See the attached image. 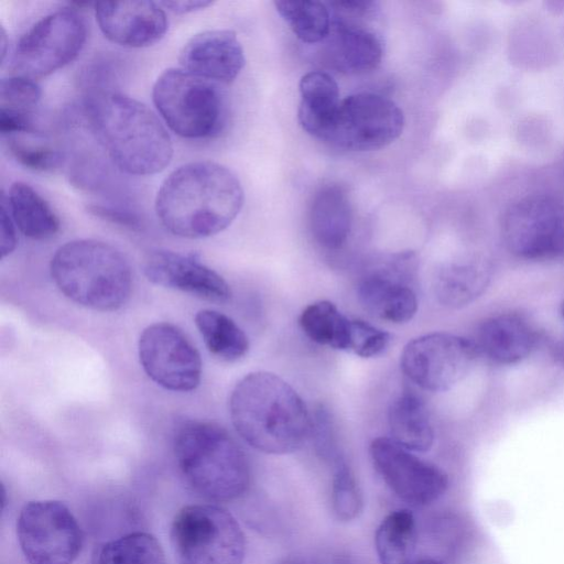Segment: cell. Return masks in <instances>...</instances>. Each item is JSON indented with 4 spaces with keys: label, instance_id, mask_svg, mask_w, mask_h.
<instances>
[{
    "label": "cell",
    "instance_id": "obj_1",
    "mask_svg": "<svg viewBox=\"0 0 564 564\" xmlns=\"http://www.w3.org/2000/svg\"><path fill=\"white\" fill-rule=\"evenodd\" d=\"M245 200L238 177L226 166L204 160L183 164L162 182L155 213L173 235L198 239L231 225Z\"/></svg>",
    "mask_w": 564,
    "mask_h": 564
},
{
    "label": "cell",
    "instance_id": "obj_2",
    "mask_svg": "<svg viewBox=\"0 0 564 564\" xmlns=\"http://www.w3.org/2000/svg\"><path fill=\"white\" fill-rule=\"evenodd\" d=\"M88 127L112 163L131 175L163 171L173 156L171 137L144 104L112 90H94L84 101Z\"/></svg>",
    "mask_w": 564,
    "mask_h": 564
},
{
    "label": "cell",
    "instance_id": "obj_3",
    "mask_svg": "<svg viewBox=\"0 0 564 564\" xmlns=\"http://www.w3.org/2000/svg\"><path fill=\"white\" fill-rule=\"evenodd\" d=\"M229 414L239 436L267 454L293 453L311 436L312 417L303 399L269 371L250 372L236 383Z\"/></svg>",
    "mask_w": 564,
    "mask_h": 564
},
{
    "label": "cell",
    "instance_id": "obj_4",
    "mask_svg": "<svg viewBox=\"0 0 564 564\" xmlns=\"http://www.w3.org/2000/svg\"><path fill=\"white\" fill-rule=\"evenodd\" d=\"M178 469L189 487L217 502L241 497L250 484L247 456L223 426L206 421H187L174 437Z\"/></svg>",
    "mask_w": 564,
    "mask_h": 564
},
{
    "label": "cell",
    "instance_id": "obj_5",
    "mask_svg": "<svg viewBox=\"0 0 564 564\" xmlns=\"http://www.w3.org/2000/svg\"><path fill=\"white\" fill-rule=\"evenodd\" d=\"M50 271L67 299L90 310L117 311L131 295L132 273L127 259L104 241L77 239L64 243L53 254Z\"/></svg>",
    "mask_w": 564,
    "mask_h": 564
},
{
    "label": "cell",
    "instance_id": "obj_6",
    "mask_svg": "<svg viewBox=\"0 0 564 564\" xmlns=\"http://www.w3.org/2000/svg\"><path fill=\"white\" fill-rule=\"evenodd\" d=\"M152 99L165 124L182 138H213L226 126L227 107L218 85L183 68L165 69L153 85Z\"/></svg>",
    "mask_w": 564,
    "mask_h": 564
},
{
    "label": "cell",
    "instance_id": "obj_7",
    "mask_svg": "<svg viewBox=\"0 0 564 564\" xmlns=\"http://www.w3.org/2000/svg\"><path fill=\"white\" fill-rule=\"evenodd\" d=\"M171 540L178 564H242L245 558L239 523L215 505H188L178 510Z\"/></svg>",
    "mask_w": 564,
    "mask_h": 564
},
{
    "label": "cell",
    "instance_id": "obj_8",
    "mask_svg": "<svg viewBox=\"0 0 564 564\" xmlns=\"http://www.w3.org/2000/svg\"><path fill=\"white\" fill-rule=\"evenodd\" d=\"M87 39V25L73 8L37 20L17 42L10 68L30 79L47 76L77 57Z\"/></svg>",
    "mask_w": 564,
    "mask_h": 564
},
{
    "label": "cell",
    "instance_id": "obj_9",
    "mask_svg": "<svg viewBox=\"0 0 564 564\" xmlns=\"http://www.w3.org/2000/svg\"><path fill=\"white\" fill-rule=\"evenodd\" d=\"M327 4L332 26L323 41L326 64L348 75L365 74L377 68L383 56V44L368 23L377 15L378 3L344 0Z\"/></svg>",
    "mask_w": 564,
    "mask_h": 564
},
{
    "label": "cell",
    "instance_id": "obj_10",
    "mask_svg": "<svg viewBox=\"0 0 564 564\" xmlns=\"http://www.w3.org/2000/svg\"><path fill=\"white\" fill-rule=\"evenodd\" d=\"M17 535L29 564H74L83 547V532L67 506L55 500L24 505Z\"/></svg>",
    "mask_w": 564,
    "mask_h": 564
},
{
    "label": "cell",
    "instance_id": "obj_11",
    "mask_svg": "<svg viewBox=\"0 0 564 564\" xmlns=\"http://www.w3.org/2000/svg\"><path fill=\"white\" fill-rule=\"evenodd\" d=\"M507 249L524 260H546L564 250V207L545 194L522 197L511 204L501 220Z\"/></svg>",
    "mask_w": 564,
    "mask_h": 564
},
{
    "label": "cell",
    "instance_id": "obj_12",
    "mask_svg": "<svg viewBox=\"0 0 564 564\" xmlns=\"http://www.w3.org/2000/svg\"><path fill=\"white\" fill-rule=\"evenodd\" d=\"M478 350L474 341L451 333H431L409 341L401 354L403 373L423 390L446 391L473 369Z\"/></svg>",
    "mask_w": 564,
    "mask_h": 564
},
{
    "label": "cell",
    "instance_id": "obj_13",
    "mask_svg": "<svg viewBox=\"0 0 564 564\" xmlns=\"http://www.w3.org/2000/svg\"><path fill=\"white\" fill-rule=\"evenodd\" d=\"M404 128V115L391 99L358 93L341 100L327 141L349 151H373L394 142Z\"/></svg>",
    "mask_w": 564,
    "mask_h": 564
},
{
    "label": "cell",
    "instance_id": "obj_14",
    "mask_svg": "<svg viewBox=\"0 0 564 564\" xmlns=\"http://www.w3.org/2000/svg\"><path fill=\"white\" fill-rule=\"evenodd\" d=\"M138 352L144 372L162 388L189 392L199 386L200 355L176 325L161 322L147 326L140 335Z\"/></svg>",
    "mask_w": 564,
    "mask_h": 564
},
{
    "label": "cell",
    "instance_id": "obj_15",
    "mask_svg": "<svg viewBox=\"0 0 564 564\" xmlns=\"http://www.w3.org/2000/svg\"><path fill=\"white\" fill-rule=\"evenodd\" d=\"M375 469L401 500L424 507L444 495L447 475L437 466L421 459L390 437H377L369 447Z\"/></svg>",
    "mask_w": 564,
    "mask_h": 564
},
{
    "label": "cell",
    "instance_id": "obj_16",
    "mask_svg": "<svg viewBox=\"0 0 564 564\" xmlns=\"http://www.w3.org/2000/svg\"><path fill=\"white\" fill-rule=\"evenodd\" d=\"M413 261L412 252L398 253L361 276L357 286L358 297L370 315L393 324L413 318L417 297L404 274Z\"/></svg>",
    "mask_w": 564,
    "mask_h": 564
},
{
    "label": "cell",
    "instance_id": "obj_17",
    "mask_svg": "<svg viewBox=\"0 0 564 564\" xmlns=\"http://www.w3.org/2000/svg\"><path fill=\"white\" fill-rule=\"evenodd\" d=\"M143 272L156 285L182 291L213 303H226L231 290L225 279L195 256L155 250L144 260Z\"/></svg>",
    "mask_w": 564,
    "mask_h": 564
},
{
    "label": "cell",
    "instance_id": "obj_18",
    "mask_svg": "<svg viewBox=\"0 0 564 564\" xmlns=\"http://www.w3.org/2000/svg\"><path fill=\"white\" fill-rule=\"evenodd\" d=\"M95 15L102 34L124 47L153 45L169 26L164 8L153 1L96 2Z\"/></svg>",
    "mask_w": 564,
    "mask_h": 564
},
{
    "label": "cell",
    "instance_id": "obj_19",
    "mask_svg": "<svg viewBox=\"0 0 564 564\" xmlns=\"http://www.w3.org/2000/svg\"><path fill=\"white\" fill-rule=\"evenodd\" d=\"M178 61L183 69L216 84L234 82L246 63L241 43L231 30L195 34L184 44Z\"/></svg>",
    "mask_w": 564,
    "mask_h": 564
},
{
    "label": "cell",
    "instance_id": "obj_20",
    "mask_svg": "<svg viewBox=\"0 0 564 564\" xmlns=\"http://www.w3.org/2000/svg\"><path fill=\"white\" fill-rule=\"evenodd\" d=\"M479 355L497 365L525 359L536 344V332L522 315L505 313L485 319L474 341Z\"/></svg>",
    "mask_w": 564,
    "mask_h": 564
},
{
    "label": "cell",
    "instance_id": "obj_21",
    "mask_svg": "<svg viewBox=\"0 0 564 564\" xmlns=\"http://www.w3.org/2000/svg\"><path fill=\"white\" fill-rule=\"evenodd\" d=\"M297 118L311 135L327 141L341 99L336 80L326 72L313 70L300 80Z\"/></svg>",
    "mask_w": 564,
    "mask_h": 564
},
{
    "label": "cell",
    "instance_id": "obj_22",
    "mask_svg": "<svg viewBox=\"0 0 564 564\" xmlns=\"http://www.w3.org/2000/svg\"><path fill=\"white\" fill-rule=\"evenodd\" d=\"M308 225L314 240L324 249L337 250L345 245L352 226V209L341 186L328 184L314 194Z\"/></svg>",
    "mask_w": 564,
    "mask_h": 564
},
{
    "label": "cell",
    "instance_id": "obj_23",
    "mask_svg": "<svg viewBox=\"0 0 564 564\" xmlns=\"http://www.w3.org/2000/svg\"><path fill=\"white\" fill-rule=\"evenodd\" d=\"M2 199L19 230L33 240L53 238L61 221L48 202L30 184L14 182Z\"/></svg>",
    "mask_w": 564,
    "mask_h": 564
},
{
    "label": "cell",
    "instance_id": "obj_24",
    "mask_svg": "<svg viewBox=\"0 0 564 564\" xmlns=\"http://www.w3.org/2000/svg\"><path fill=\"white\" fill-rule=\"evenodd\" d=\"M388 424L391 440L411 452H427L434 443V431L422 398L404 391L390 404Z\"/></svg>",
    "mask_w": 564,
    "mask_h": 564
},
{
    "label": "cell",
    "instance_id": "obj_25",
    "mask_svg": "<svg viewBox=\"0 0 564 564\" xmlns=\"http://www.w3.org/2000/svg\"><path fill=\"white\" fill-rule=\"evenodd\" d=\"M40 86L30 78L12 75L0 83V131L3 137L39 134L34 115L41 100Z\"/></svg>",
    "mask_w": 564,
    "mask_h": 564
},
{
    "label": "cell",
    "instance_id": "obj_26",
    "mask_svg": "<svg viewBox=\"0 0 564 564\" xmlns=\"http://www.w3.org/2000/svg\"><path fill=\"white\" fill-rule=\"evenodd\" d=\"M195 325L208 351L221 361H237L249 350L245 332L221 312L200 310L195 315Z\"/></svg>",
    "mask_w": 564,
    "mask_h": 564
},
{
    "label": "cell",
    "instance_id": "obj_27",
    "mask_svg": "<svg viewBox=\"0 0 564 564\" xmlns=\"http://www.w3.org/2000/svg\"><path fill=\"white\" fill-rule=\"evenodd\" d=\"M416 523L406 509L394 510L383 518L375 534L380 564H413Z\"/></svg>",
    "mask_w": 564,
    "mask_h": 564
},
{
    "label": "cell",
    "instance_id": "obj_28",
    "mask_svg": "<svg viewBox=\"0 0 564 564\" xmlns=\"http://www.w3.org/2000/svg\"><path fill=\"white\" fill-rule=\"evenodd\" d=\"M351 322L329 301L307 305L299 318L301 329L312 341L346 351H349Z\"/></svg>",
    "mask_w": 564,
    "mask_h": 564
},
{
    "label": "cell",
    "instance_id": "obj_29",
    "mask_svg": "<svg viewBox=\"0 0 564 564\" xmlns=\"http://www.w3.org/2000/svg\"><path fill=\"white\" fill-rule=\"evenodd\" d=\"M91 564H166L156 538L148 532H131L96 547Z\"/></svg>",
    "mask_w": 564,
    "mask_h": 564
},
{
    "label": "cell",
    "instance_id": "obj_30",
    "mask_svg": "<svg viewBox=\"0 0 564 564\" xmlns=\"http://www.w3.org/2000/svg\"><path fill=\"white\" fill-rule=\"evenodd\" d=\"M274 7L295 36L304 43H322L332 26L327 2L314 0H276Z\"/></svg>",
    "mask_w": 564,
    "mask_h": 564
},
{
    "label": "cell",
    "instance_id": "obj_31",
    "mask_svg": "<svg viewBox=\"0 0 564 564\" xmlns=\"http://www.w3.org/2000/svg\"><path fill=\"white\" fill-rule=\"evenodd\" d=\"M488 279V273L477 265H451L438 273L436 294L445 305L462 306L481 294Z\"/></svg>",
    "mask_w": 564,
    "mask_h": 564
},
{
    "label": "cell",
    "instance_id": "obj_32",
    "mask_svg": "<svg viewBox=\"0 0 564 564\" xmlns=\"http://www.w3.org/2000/svg\"><path fill=\"white\" fill-rule=\"evenodd\" d=\"M332 467V511L339 521L355 520L364 507L362 494L355 474L344 456L333 463Z\"/></svg>",
    "mask_w": 564,
    "mask_h": 564
},
{
    "label": "cell",
    "instance_id": "obj_33",
    "mask_svg": "<svg viewBox=\"0 0 564 564\" xmlns=\"http://www.w3.org/2000/svg\"><path fill=\"white\" fill-rule=\"evenodd\" d=\"M28 134L9 135L7 148L22 166L36 172H54L62 167L64 158L59 150L45 141L31 140Z\"/></svg>",
    "mask_w": 564,
    "mask_h": 564
},
{
    "label": "cell",
    "instance_id": "obj_34",
    "mask_svg": "<svg viewBox=\"0 0 564 564\" xmlns=\"http://www.w3.org/2000/svg\"><path fill=\"white\" fill-rule=\"evenodd\" d=\"M391 336L365 321L352 319L349 351L362 358L381 355L389 346Z\"/></svg>",
    "mask_w": 564,
    "mask_h": 564
},
{
    "label": "cell",
    "instance_id": "obj_35",
    "mask_svg": "<svg viewBox=\"0 0 564 564\" xmlns=\"http://www.w3.org/2000/svg\"><path fill=\"white\" fill-rule=\"evenodd\" d=\"M317 454L330 465L343 457L329 411L321 405L312 417L311 436Z\"/></svg>",
    "mask_w": 564,
    "mask_h": 564
},
{
    "label": "cell",
    "instance_id": "obj_36",
    "mask_svg": "<svg viewBox=\"0 0 564 564\" xmlns=\"http://www.w3.org/2000/svg\"><path fill=\"white\" fill-rule=\"evenodd\" d=\"M87 210L102 220L129 230L139 231L142 229L141 218L131 210L99 204L88 205Z\"/></svg>",
    "mask_w": 564,
    "mask_h": 564
},
{
    "label": "cell",
    "instance_id": "obj_37",
    "mask_svg": "<svg viewBox=\"0 0 564 564\" xmlns=\"http://www.w3.org/2000/svg\"><path fill=\"white\" fill-rule=\"evenodd\" d=\"M1 256L10 254L17 247L15 224L3 202L1 200Z\"/></svg>",
    "mask_w": 564,
    "mask_h": 564
},
{
    "label": "cell",
    "instance_id": "obj_38",
    "mask_svg": "<svg viewBox=\"0 0 564 564\" xmlns=\"http://www.w3.org/2000/svg\"><path fill=\"white\" fill-rule=\"evenodd\" d=\"M163 8L169 9L174 13H187L196 10L205 9L210 6V1L205 0H182V1H162L160 2Z\"/></svg>",
    "mask_w": 564,
    "mask_h": 564
},
{
    "label": "cell",
    "instance_id": "obj_39",
    "mask_svg": "<svg viewBox=\"0 0 564 564\" xmlns=\"http://www.w3.org/2000/svg\"><path fill=\"white\" fill-rule=\"evenodd\" d=\"M8 40H7V34H6V31L3 28H1V40H0V44H1V62L3 63L4 58H6V54H7V46H8Z\"/></svg>",
    "mask_w": 564,
    "mask_h": 564
},
{
    "label": "cell",
    "instance_id": "obj_40",
    "mask_svg": "<svg viewBox=\"0 0 564 564\" xmlns=\"http://www.w3.org/2000/svg\"><path fill=\"white\" fill-rule=\"evenodd\" d=\"M413 564H442V563L434 558H420V560H415L413 562Z\"/></svg>",
    "mask_w": 564,
    "mask_h": 564
},
{
    "label": "cell",
    "instance_id": "obj_41",
    "mask_svg": "<svg viewBox=\"0 0 564 564\" xmlns=\"http://www.w3.org/2000/svg\"><path fill=\"white\" fill-rule=\"evenodd\" d=\"M561 313H562V316L564 318V302L562 303V306H561Z\"/></svg>",
    "mask_w": 564,
    "mask_h": 564
},
{
    "label": "cell",
    "instance_id": "obj_42",
    "mask_svg": "<svg viewBox=\"0 0 564 564\" xmlns=\"http://www.w3.org/2000/svg\"><path fill=\"white\" fill-rule=\"evenodd\" d=\"M288 564H306V563H302V562H291V563H288Z\"/></svg>",
    "mask_w": 564,
    "mask_h": 564
}]
</instances>
